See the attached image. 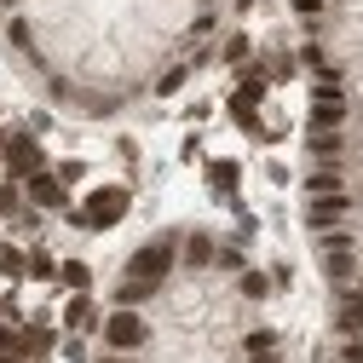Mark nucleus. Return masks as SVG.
Returning <instances> with one entry per match:
<instances>
[{"label": "nucleus", "mask_w": 363, "mask_h": 363, "mask_svg": "<svg viewBox=\"0 0 363 363\" xmlns=\"http://www.w3.org/2000/svg\"><path fill=\"white\" fill-rule=\"evenodd\" d=\"M127 208H133V191L127 185H93L81 196V208L69 202L64 208V219L75 225V231H116V225L127 219Z\"/></svg>", "instance_id": "1"}, {"label": "nucleus", "mask_w": 363, "mask_h": 363, "mask_svg": "<svg viewBox=\"0 0 363 363\" xmlns=\"http://www.w3.org/2000/svg\"><path fill=\"white\" fill-rule=\"evenodd\" d=\"M179 237L185 231H162L150 242H139L127 254V277H145V283H167L173 277V265H179Z\"/></svg>", "instance_id": "2"}, {"label": "nucleus", "mask_w": 363, "mask_h": 363, "mask_svg": "<svg viewBox=\"0 0 363 363\" xmlns=\"http://www.w3.org/2000/svg\"><path fill=\"white\" fill-rule=\"evenodd\" d=\"M99 340H104V352H145L150 346V323H145V311L139 306H116L104 323H99Z\"/></svg>", "instance_id": "3"}, {"label": "nucleus", "mask_w": 363, "mask_h": 363, "mask_svg": "<svg viewBox=\"0 0 363 363\" xmlns=\"http://www.w3.org/2000/svg\"><path fill=\"white\" fill-rule=\"evenodd\" d=\"M40 167H52L47 150H40V133H6V139H0V173H6V179L23 185V179L40 173Z\"/></svg>", "instance_id": "4"}, {"label": "nucleus", "mask_w": 363, "mask_h": 363, "mask_svg": "<svg viewBox=\"0 0 363 363\" xmlns=\"http://www.w3.org/2000/svg\"><path fill=\"white\" fill-rule=\"evenodd\" d=\"M23 202L40 208V213H64V208H69V185H64L52 167H40V173L23 179Z\"/></svg>", "instance_id": "5"}, {"label": "nucleus", "mask_w": 363, "mask_h": 363, "mask_svg": "<svg viewBox=\"0 0 363 363\" xmlns=\"http://www.w3.org/2000/svg\"><path fill=\"white\" fill-rule=\"evenodd\" d=\"M352 191H335V196H311L306 202V231L317 237V231H335V225H346L352 219Z\"/></svg>", "instance_id": "6"}, {"label": "nucleus", "mask_w": 363, "mask_h": 363, "mask_svg": "<svg viewBox=\"0 0 363 363\" xmlns=\"http://www.w3.org/2000/svg\"><path fill=\"white\" fill-rule=\"evenodd\" d=\"M202 179H208V191L231 208L237 202V191H242V162H231V156H213L208 167H202Z\"/></svg>", "instance_id": "7"}, {"label": "nucleus", "mask_w": 363, "mask_h": 363, "mask_svg": "<svg viewBox=\"0 0 363 363\" xmlns=\"http://www.w3.org/2000/svg\"><path fill=\"white\" fill-rule=\"evenodd\" d=\"M104 323V317H99V300L93 294H69L64 300V335H93Z\"/></svg>", "instance_id": "8"}, {"label": "nucleus", "mask_w": 363, "mask_h": 363, "mask_svg": "<svg viewBox=\"0 0 363 363\" xmlns=\"http://www.w3.org/2000/svg\"><path fill=\"white\" fill-rule=\"evenodd\" d=\"M18 352H23L29 363L52 357V352H58V329H52V323H23V329H18Z\"/></svg>", "instance_id": "9"}, {"label": "nucleus", "mask_w": 363, "mask_h": 363, "mask_svg": "<svg viewBox=\"0 0 363 363\" xmlns=\"http://www.w3.org/2000/svg\"><path fill=\"white\" fill-rule=\"evenodd\" d=\"M213 254H219V242L208 231H185V237H179V265H185V271H208Z\"/></svg>", "instance_id": "10"}, {"label": "nucleus", "mask_w": 363, "mask_h": 363, "mask_svg": "<svg viewBox=\"0 0 363 363\" xmlns=\"http://www.w3.org/2000/svg\"><path fill=\"white\" fill-rule=\"evenodd\" d=\"M340 306H335V335H363V283L352 289H335Z\"/></svg>", "instance_id": "11"}, {"label": "nucleus", "mask_w": 363, "mask_h": 363, "mask_svg": "<svg viewBox=\"0 0 363 363\" xmlns=\"http://www.w3.org/2000/svg\"><path fill=\"white\" fill-rule=\"evenodd\" d=\"M335 191H346V162H317L306 173V196H335Z\"/></svg>", "instance_id": "12"}, {"label": "nucleus", "mask_w": 363, "mask_h": 363, "mask_svg": "<svg viewBox=\"0 0 363 363\" xmlns=\"http://www.w3.org/2000/svg\"><path fill=\"white\" fill-rule=\"evenodd\" d=\"M317 259H323V277H329V289H352V283H357V248L317 254Z\"/></svg>", "instance_id": "13"}, {"label": "nucleus", "mask_w": 363, "mask_h": 363, "mask_svg": "<svg viewBox=\"0 0 363 363\" xmlns=\"http://www.w3.org/2000/svg\"><path fill=\"white\" fill-rule=\"evenodd\" d=\"M58 289L64 294H93V265L86 259H58Z\"/></svg>", "instance_id": "14"}, {"label": "nucleus", "mask_w": 363, "mask_h": 363, "mask_svg": "<svg viewBox=\"0 0 363 363\" xmlns=\"http://www.w3.org/2000/svg\"><path fill=\"white\" fill-rule=\"evenodd\" d=\"M271 289H277V283H271V271H259V265H242V271H237V294H242V300L259 306V300H271Z\"/></svg>", "instance_id": "15"}, {"label": "nucleus", "mask_w": 363, "mask_h": 363, "mask_svg": "<svg viewBox=\"0 0 363 363\" xmlns=\"http://www.w3.org/2000/svg\"><path fill=\"white\" fill-rule=\"evenodd\" d=\"M311 162H346V133H306Z\"/></svg>", "instance_id": "16"}, {"label": "nucleus", "mask_w": 363, "mask_h": 363, "mask_svg": "<svg viewBox=\"0 0 363 363\" xmlns=\"http://www.w3.org/2000/svg\"><path fill=\"white\" fill-rule=\"evenodd\" d=\"M156 294H162V283H145V277H121L116 283V306H145Z\"/></svg>", "instance_id": "17"}, {"label": "nucleus", "mask_w": 363, "mask_h": 363, "mask_svg": "<svg viewBox=\"0 0 363 363\" xmlns=\"http://www.w3.org/2000/svg\"><path fill=\"white\" fill-rule=\"evenodd\" d=\"M225 64H231V69H242V64H254V35L248 29H237L231 40H225V52H219Z\"/></svg>", "instance_id": "18"}, {"label": "nucleus", "mask_w": 363, "mask_h": 363, "mask_svg": "<svg viewBox=\"0 0 363 363\" xmlns=\"http://www.w3.org/2000/svg\"><path fill=\"white\" fill-rule=\"evenodd\" d=\"M0 277H6V283H23V277H29V254L6 242V248H0Z\"/></svg>", "instance_id": "19"}, {"label": "nucleus", "mask_w": 363, "mask_h": 363, "mask_svg": "<svg viewBox=\"0 0 363 363\" xmlns=\"http://www.w3.org/2000/svg\"><path fill=\"white\" fill-rule=\"evenodd\" d=\"M29 277L35 283H58V259L47 248H29Z\"/></svg>", "instance_id": "20"}, {"label": "nucleus", "mask_w": 363, "mask_h": 363, "mask_svg": "<svg viewBox=\"0 0 363 363\" xmlns=\"http://www.w3.org/2000/svg\"><path fill=\"white\" fill-rule=\"evenodd\" d=\"M23 213V185L18 179H0V219H18Z\"/></svg>", "instance_id": "21"}, {"label": "nucleus", "mask_w": 363, "mask_h": 363, "mask_svg": "<svg viewBox=\"0 0 363 363\" xmlns=\"http://www.w3.org/2000/svg\"><path fill=\"white\" fill-rule=\"evenodd\" d=\"M191 75H196V64H173V69L156 81V99H173V93H179V86H185Z\"/></svg>", "instance_id": "22"}, {"label": "nucleus", "mask_w": 363, "mask_h": 363, "mask_svg": "<svg viewBox=\"0 0 363 363\" xmlns=\"http://www.w3.org/2000/svg\"><path fill=\"white\" fill-rule=\"evenodd\" d=\"M213 265H219V271H231V277H237V271L248 265V248H242V242H219V254H213Z\"/></svg>", "instance_id": "23"}, {"label": "nucleus", "mask_w": 363, "mask_h": 363, "mask_svg": "<svg viewBox=\"0 0 363 363\" xmlns=\"http://www.w3.org/2000/svg\"><path fill=\"white\" fill-rule=\"evenodd\" d=\"M265 75H271V81H294V75H300V58H294V52H271V58H265Z\"/></svg>", "instance_id": "24"}, {"label": "nucleus", "mask_w": 363, "mask_h": 363, "mask_svg": "<svg viewBox=\"0 0 363 363\" xmlns=\"http://www.w3.org/2000/svg\"><path fill=\"white\" fill-rule=\"evenodd\" d=\"M277 340H283L277 329H248V335H242V352H248V357H259V352H277Z\"/></svg>", "instance_id": "25"}, {"label": "nucleus", "mask_w": 363, "mask_h": 363, "mask_svg": "<svg viewBox=\"0 0 363 363\" xmlns=\"http://www.w3.org/2000/svg\"><path fill=\"white\" fill-rule=\"evenodd\" d=\"M58 357L64 363H93V346H86V335H64L58 340Z\"/></svg>", "instance_id": "26"}, {"label": "nucleus", "mask_w": 363, "mask_h": 363, "mask_svg": "<svg viewBox=\"0 0 363 363\" xmlns=\"http://www.w3.org/2000/svg\"><path fill=\"white\" fill-rule=\"evenodd\" d=\"M6 40H12L18 52H29L35 47V40H29V18H6Z\"/></svg>", "instance_id": "27"}, {"label": "nucleus", "mask_w": 363, "mask_h": 363, "mask_svg": "<svg viewBox=\"0 0 363 363\" xmlns=\"http://www.w3.org/2000/svg\"><path fill=\"white\" fill-rule=\"evenodd\" d=\"M52 173L64 179V185H81V179H86V162H81V156H64V162H58Z\"/></svg>", "instance_id": "28"}, {"label": "nucleus", "mask_w": 363, "mask_h": 363, "mask_svg": "<svg viewBox=\"0 0 363 363\" xmlns=\"http://www.w3.org/2000/svg\"><path fill=\"white\" fill-rule=\"evenodd\" d=\"M335 363H363V335H340V352Z\"/></svg>", "instance_id": "29"}, {"label": "nucleus", "mask_w": 363, "mask_h": 363, "mask_svg": "<svg viewBox=\"0 0 363 363\" xmlns=\"http://www.w3.org/2000/svg\"><path fill=\"white\" fill-rule=\"evenodd\" d=\"M0 352H18V323H0Z\"/></svg>", "instance_id": "30"}, {"label": "nucleus", "mask_w": 363, "mask_h": 363, "mask_svg": "<svg viewBox=\"0 0 363 363\" xmlns=\"http://www.w3.org/2000/svg\"><path fill=\"white\" fill-rule=\"evenodd\" d=\"M248 363H283V357H277V352H259V357H248Z\"/></svg>", "instance_id": "31"}, {"label": "nucleus", "mask_w": 363, "mask_h": 363, "mask_svg": "<svg viewBox=\"0 0 363 363\" xmlns=\"http://www.w3.org/2000/svg\"><path fill=\"white\" fill-rule=\"evenodd\" d=\"M0 363H29V357L23 352H0Z\"/></svg>", "instance_id": "32"}, {"label": "nucleus", "mask_w": 363, "mask_h": 363, "mask_svg": "<svg viewBox=\"0 0 363 363\" xmlns=\"http://www.w3.org/2000/svg\"><path fill=\"white\" fill-rule=\"evenodd\" d=\"M231 6H237V12H254V0H231Z\"/></svg>", "instance_id": "33"}, {"label": "nucleus", "mask_w": 363, "mask_h": 363, "mask_svg": "<svg viewBox=\"0 0 363 363\" xmlns=\"http://www.w3.org/2000/svg\"><path fill=\"white\" fill-rule=\"evenodd\" d=\"M0 179H6V173H0Z\"/></svg>", "instance_id": "34"}]
</instances>
